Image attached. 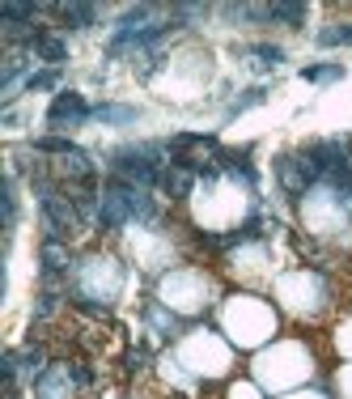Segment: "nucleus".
I'll return each mask as SVG.
<instances>
[{"label": "nucleus", "instance_id": "f257e3e1", "mask_svg": "<svg viewBox=\"0 0 352 399\" xmlns=\"http://www.w3.org/2000/svg\"><path fill=\"white\" fill-rule=\"evenodd\" d=\"M93 111L85 106V98L81 94H72V89H64V94H55V102H51V111H47V123L51 128H64V123H81V119H89Z\"/></svg>", "mask_w": 352, "mask_h": 399}, {"label": "nucleus", "instance_id": "f03ea898", "mask_svg": "<svg viewBox=\"0 0 352 399\" xmlns=\"http://www.w3.org/2000/svg\"><path fill=\"white\" fill-rule=\"evenodd\" d=\"M98 221H102L106 230H119V225H127V221H132V208H127L123 183H115L110 191H102V196H98Z\"/></svg>", "mask_w": 352, "mask_h": 399}, {"label": "nucleus", "instance_id": "7ed1b4c3", "mask_svg": "<svg viewBox=\"0 0 352 399\" xmlns=\"http://www.w3.org/2000/svg\"><path fill=\"white\" fill-rule=\"evenodd\" d=\"M276 174H280V183H285V191H289V196H302V191L314 183V179L306 174V166H302V157H297V153L280 157V162H276Z\"/></svg>", "mask_w": 352, "mask_h": 399}, {"label": "nucleus", "instance_id": "20e7f679", "mask_svg": "<svg viewBox=\"0 0 352 399\" xmlns=\"http://www.w3.org/2000/svg\"><path fill=\"white\" fill-rule=\"evenodd\" d=\"M221 162V170H229L234 179H242V183H255V170H251V162H246V153H217Z\"/></svg>", "mask_w": 352, "mask_h": 399}, {"label": "nucleus", "instance_id": "39448f33", "mask_svg": "<svg viewBox=\"0 0 352 399\" xmlns=\"http://www.w3.org/2000/svg\"><path fill=\"white\" fill-rule=\"evenodd\" d=\"M59 13H64V21H68V26H76V30L93 26V17H98V9H93V4H59Z\"/></svg>", "mask_w": 352, "mask_h": 399}, {"label": "nucleus", "instance_id": "423d86ee", "mask_svg": "<svg viewBox=\"0 0 352 399\" xmlns=\"http://www.w3.org/2000/svg\"><path fill=\"white\" fill-rule=\"evenodd\" d=\"M34 51H38V55H47L51 64H59V60L68 55V47H64L59 38H47V34H38V38H34Z\"/></svg>", "mask_w": 352, "mask_h": 399}, {"label": "nucleus", "instance_id": "0eeeda50", "mask_svg": "<svg viewBox=\"0 0 352 399\" xmlns=\"http://www.w3.org/2000/svg\"><path fill=\"white\" fill-rule=\"evenodd\" d=\"M93 119H102V123H132L136 111L132 106H93Z\"/></svg>", "mask_w": 352, "mask_h": 399}, {"label": "nucleus", "instance_id": "6e6552de", "mask_svg": "<svg viewBox=\"0 0 352 399\" xmlns=\"http://www.w3.org/2000/svg\"><path fill=\"white\" fill-rule=\"evenodd\" d=\"M272 21L302 26V21H306V4H272Z\"/></svg>", "mask_w": 352, "mask_h": 399}, {"label": "nucleus", "instance_id": "1a4fd4ad", "mask_svg": "<svg viewBox=\"0 0 352 399\" xmlns=\"http://www.w3.org/2000/svg\"><path fill=\"white\" fill-rule=\"evenodd\" d=\"M302 77H306V81H340L344 68H340V64H310V68H302Z\"/></svg>", "mask_w": 352, "mask_h": 399}, {"label": "nucleus", "instance_id": "9d476101", "mask_svg": "<svg viewBox=\"0 0 352 399\" xmlns=\"http://www.w3.org/2000/svg\"><path fill=\"white\" fill-rule=\"evenodd\" d=\"M34 149H38V153H64V157H68V153H76V145H72V140H64V136H38V140H34Z\"/></svg>", "mask_w": 352, "mask_h": 399}, {"label": "nucleus", "instance_id": "9b49d317", "mask_svg": "<svg viewBox=\"0 0 352 399\" xmlns=\"http://www.w3.org/2000/svg\"><path fill=\"white\" fill-rule=\"evenodd\" d=\"M42 264H47L51 272H59V268H68V251H64V247H59V242L51 238V242L42 247Z\"/></svg>", "mask_w": 352, "mask_h": 399}, {"label": "nucleus", "instance_id": "f8f14e48", "mask_svg": "<svg viewBox=\"0 0 352 399\" xmlns=\"http://www.w3.org/2000/svg\"><path fill=\"white\" fill-rule=\"evenodd\" d=\"M319 43H323V47H344V43H348L352 47V26H331V30H323Z\"/></svg>", "mask_w": 352, "mask_h": 399}, {"label": "nucleus", "instance_id": "ddd939ff", "mask_svg": "<svg viewBox=\"0 0 352 399\" xmlns=\"http://www.w3.org/2000/svg\"><path fill=\"white\" fill-rule=\"evenodd\" d=\"M59 85V72L51 68V72H30L25 77V89H55Z\"/></svg>", "mask_w": 352, "mask_h": 399}, {"label": "nucleus", "instance_id": "4468645a", "mask_svg": "<svg viewBox=\"0 0 352 399\" xmlns=\"http://www.w3.org/2000/svg\"><path fill=\"white\" fill-rule=\"evenodd\" d=\"M144 17H149V9H144V4L127 9V13L119 17V34H132V30H136V21H144Z\"/></svg>", "mask_w": 352, "mask_h": 399}, {"label": "nucleus", "instance_id": "2eb2a0df", "mask_svg": "<svg viewBox=\"0 0 352 399\" xmlns=\"http://www.w3.org/2000/svg\"><path fill=\"white\" fill-rule=\"evenodd\" d=\"M251 55H259L263 64H280V60H285V51H280V47H272V43H255V47H251Z\"/></svg>", "mask_w": 352, "mask_h": 399}, {"label": "nucleus", "instance_id": "dca6fc26", "mask_svg": "<svg viewBox=\"0 0 352 399\" xmlns=\"http://www.w3.org/2000/svg\"><path fill=\"white\" fill-rule=\"evenodd\" d=\"M259 102H263V89H246V98H238V102H234V115H238V111H246V106H259Z\"/></svg>", "mask_w": 352, "mask_h": 399}]
</instances>
